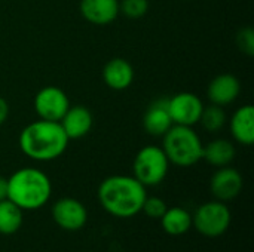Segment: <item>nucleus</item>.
<instances>
[{
    "mask_svg": "<svg viewBox=\"0 0 254 252\" xmlns=\"http://www.w3.org/2000/svg\"><path fill=\"white\" fill-rule=\"evenodd\" d=\"M97 196L107 214L116 218H131L141 212L147 190L132 175H110L100 183Z\"/></svg>",
    "mask_w": 254,
    "mask_h": 252,
    "instance_id": "1",
    "label": "nucleus"
},
{
    "mask_svg": "<svg viewBox=\"0 0 254 252\" xmlns=\"http://www.w3.org/2000/svg\"><path fill=\"white\" fill-rule=\"evenodd\" d=\"M68 137L60 122L34 120L22 128L18 137L19 150L34 162H52L68 147Z\"/></svg>",
    "mask_w": 254,
    "mask_h": 252,
    "instance_id": "2",
    "label": "nucleus"
},
{
    "mask_svg": "<svg viewBox=\"0 0 254 252\" xmlns=\"http://www.w3.org/2000/svg\"><path fill=\"white\" fill-rule=\"evenodd\" d=\"M52 196V183L39 168L24 166L7 178V199L22 211L43 208Z\"/></svg>",
    "mask_w": 254,
    "mask_h": 252,
    "instance_id": "3",
    "label": "nucleus"
},
{
    "mask_svg": "<svg viewBox=\"0 0 254 252\" xmlns=\"http://www.w3.org/2000/svg\"><path fill=\"white\" fill-rule=\"evenodd\" d=\"M162 150L171 165L190 168L202 160L204 143L193 126L173 125L162 135Z\"/></svg>",
    "mask_w": 254,
    "mask_h": 252,
    "instance_id": "4",
    "label": "nucleus"
},
{
    "mask_svg": "<svg viewBox=\"0 0 254 252\" xmlns=\"http://www.w3.org/2000/svg\"><path fill=\"white\" fill-rule=\"evenodd\" d=\"M170 160L159 146H146L140 149L132 162V177L146 189L159 186L170 169Z\"/></svg>",
    "mask_w": 254,
    "mask_h": 252,
    "instance_id": "5",
    "label": "nucleus"
},
{
    "mask_svg": "<svg viewBox=\"0 0 254 252\" xmlns=\"http://www.w3.org/2000/svg\"><path fill=\"white\" fill-rule=\"evenodd\" d=\"M232 214L225 202L210 201L199 205L192 215V227L205 238H219L225 235L231 226Z\"/></svg>",
    "mask_w": 254,
    "mask_h": 252,
    "instance_id": "6",
    "label": "nucleus"
},
{
    "mask_svg": "<svg viewBox=\"0 0 254 252\" xmlns=\"http://www.w3.org/2000/svg\"><path fill=\"white\" fill-rule=\"evenodd\" d=\"M67 94L58 86L42 88L33 100V107L39 119L49 122H60L70 107Z\"/></svg>",
    "mask_w": 254,
    "mask_h": 252,
    "instance_id": "7",
    "label": "nucleus"
},
{
    "mask_svg": "<svg viewBox=\"0 0 254 252\" xmlns=\"http://www.w3.org/2000/svg\"><path fill=\"white\" fill-rule=\"evenodd\" d=\"M167 104L173 125L180 126H195L204 108L202 100L192 92H179L167 98Z\"/></svg>",
    "mask_w": 254,
    "mask_h": 252,
    "instance_id": "8",
    "label": "nucleus"
},
{
    "mask_svg": "<svg viewBox=\"0 0 254 252\" xmlns=\"http://www.w3.org/2000/svg\"><path fill=\"white\" fill-rule=\"evenodd\" d=\"M52 218L63 230L76 232L86 224L88 211L80 201L74 198H61L52 206Z\"/></svg>",
    "mask_w": 254,
    "mask_h": 252,
    "instance_id": "9",
    "label": "nucleus"
},
{
    "mask_svg": "<svg viewBox=\"0 0 254 252\" xmlns=\"http://www.w3.org/2000/svg\"><path fill=\"white\" fill-rule=\"evenodd\" d=\"M244 187L243 175L238 169L229 166L217 168V171L213 174L210 181V190L216 201L220 202H231L235 198L240 196Z\"/></svg>",
    "mask_w": 254,
    "mask_h": 252,
    "instance_id": "10",
    "label": "nucleus"
},
{
    "mask_svg": "<svg viewBox=\"0 0 254 252\" xmlns=\"http://www.w3.org/2000/svg\"><path fill=\"white\" fill-rule=\"evenodd\" d=\"M241 94V83L237 76L223 73L216 76L207 88V97L211 104L226 107L238 100Z\"/></svg>",
    "mask_w": 254,
    "mask_h": 252,
    "instance_id": "11",
    "label": "nucleus"
},
{
    "mask_svg": "<svg viewBox=\"0 0 254 252\" xmlns=\"http://www.w3.org/2000/svg\"><path fill=\"white\" fill-rule=\"evenodd\" d=\"M68 140H80L86 137L94 125V116L85 105H70L67 113L60 120Z\"/></svg>",
    "mask_w": 254,
    "mask_h": 252,
    "instance_id": "12",
    "label": "nucleus"
},
{
    "mask_svg": "<svg viewBox=\"0 0 254 252\" xmlns=\"http://www.w3.org/2000/svg\"><path fill=\"white\" fill-rule=\"evenodd\" d=\"M80 15L94 25H109L119 16V0H80Z\"/></svg>",
    "mask_w": 254,
    "mask_h": 252,
    "instance_id": "13",
    "label": "nucleus"
},
{
    "mask_svg": "<svg viewBox=\"0 0 254 252\" xmlns=\"http://www.w3.org/2000/svg\"><path fill=\"white\" fill-rule=\"evenodd\" d=\"M232 138L246 147L254 144V107L252 104H244L237 108L229 120Z\"/></svg>",
    "mask_w": 254,
    "mask_h": 252,
    "instance_id": "14",
    "label": "nucleus"
},
{
    "mask_svg": "<svg viewBox=\"0 0 254 252\" xmlns=\"http://www.w3.org/2000/svg\"><path fill=\"white\" fill-rule=\"evenodd\" d=\"M134 68L125 58H112L103 68V80L113 91H125L134 82Z\"/></svg>",
    "mask_w": 254,
    "mask_h": 252,
    "instance_id": "15",
    "label": "nucleus"
},
{
    "mask_svg": "<svg viewBox=\"0 0 254 252\" xmlns=\"http://www.w3.org/2000/svg\"><path fill=\"white\" fill-rule=\"evenodd\" d=\"M173 126L167 98L153 101L143 116V128L152 137H162Z\"/></svg>",
    "mask_w": 254,
    "mask_h": 252,
    "instance_id": "16",
    "label": "nucleus"
},
{
    "mask_svg": "<svg viewBox=\"0 0 254 252\" xmlns=\"http://www.w3.org/2000/svg\"><path fill=\"white\" fill-rule=\"evenodd\" d=\"M237 150L232 141L226 138H217L210 141L207 146H204L202 150V159L216 168L229 166L232 160L235 159Z\"/></svg>",
    "mask_w": 254,
    "mask_h": 252,
    "instance_id": "17",
    "label": "nucleus"
},
{
    "mask_svg": "<svg viewBox=\"0 0 254 252\" xmlns=\"http://www.w3.org/2000/svg\"><path fill=\"white\" fill-rule=\"evenodd\" d=\"M159 220L164 232L170 236H182L192 229V214L182 206L167 208Z\"/></svg>",
    "mask_w": 254,
    "mask_h": 252,
    "instance_id": "18",
    "label": "nucleus"
},
{
    "mask_svg": "<svg viewBox=\"0 0 254 252\" xmlns=\"http://www.w3.org/2000/svg\"><path fill=\"white\" fill-rule=\"evenodd\" d=\"M22 220L24 215L19 206L9 199L0 201V235H15L21 229Z\"/></svg>",
    "mask_w": 254,
    "mask_h": 252,
    "instance_id": "19",
    "label": "nucleus"
},
{
    "mask_svg": "<svg viewBox=\"0 0 254 252\" xmlns=\"http://www.w3.org/2000/svg\"><path fill=\"white\" fill-rule=\"evenodd\" d=\"M226 122H228V116H226V111L223 110V107L216 105V104H210L207 107L204 105L198 123H201V126L207 132L216 134V132L223 129Z\"/></svg>",
    "mask_w": 254,
    "mask_h": 252,
    "instance_id": "20",
    "label": "nucleus"
},
{
    "mask_svg": "<svg viewBox=\"0 0 254 252\" xmlns=\"http://www.w3.org/2000/svg\"><path fill=\"white\" fill-rule=\"evenodd\" d=\"M149 10V0H121L119 12L129 19H140Z\"/></svg>",
    "mask_w": 254,
    "mask_h": 252,
    "instance_id": "21",
    "label": "nucleus"
},
{
    "mask_svg": "<svg viewBox=\"0 0 254 252\" xmlns=\"http://www.w3.org/2000/svg\"><path fill=\"white\" fill-rule=\"evenodd\" d=\"M167 203L161 199V198H156V196H152V198H146L144 203H143V208H141V212H144L147 217L150 218H161L164 215V212L167 211Z\"/></svg>",
    "mask_w": 254,
    "mask_h": 252,
    "instance_id": "22",
    "label": "nucleus"
},
{
    "mask_svg": "<svg viewBox=\"0 0 254 252\" xmlns=\"http://www.w3.org/2000/svg\"><path fill=\"white\" fill-rule=\"evenodd\" d=\"M237 45L241 52L249 56L254 55V31L252 27H244L237 34Z\"/></svg>",
    "mask_w": 254,
    "mask_h": 252,
    "instance_id": "23",
    "label": "nucleus"
},
{
    "mask_svg": "<svg viewBox=\"0 0 254 252\" xmlns=\"http://www.w3.org/2000/svg\"><path fill=\"white\" fill-rule=\"evenodd\" d=\"M7 117H9V104L3 97H0V126L7 120Z\"/></svg>",
    "mask_w": 254,
    "mask_h": 252,
    "instance_id": "24",
    "label": "nucleus"
},
{
    "mask_svg": "<svg viewBox=\"0 0 254 252\" xmlns=\"http://www.w3.org/2000/svg\"><path fill=\"white\" fill-rule=\"evenodd\" d=\"M7 199V178L0 175V201Z\"/></svg>",
    "mask_w": 254,
    "mask_h": 252,
    "instance_id": "25",
    "label": "nucleus"
}]
</instances>
